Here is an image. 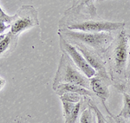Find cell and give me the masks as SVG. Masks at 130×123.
<instances>
[{
  "label": "cell",
  "instance_id": "obj_21",
  "mask_svg": "<svg viewBox=\"0 0 130 123\" xmlns=\"http://www.w3.org/2000/svg\"><path fill=\"white\" fill-rule=\"evenodd\" d=\"M113 117L115 118V121L117 123H127L125 119H123L122 117H121V116H119V115H114V114H113Z\"/></svg>",
  "mask_w": 130,
  "mask_h": 123
},
{
  "label": "cell",
  "instance_id": "obj_14",
  "mask_svg": "<svg viewBox=\"0 0 130 123\" xmlns=\"http://www.w3.org/2000/svg\"><path fill=\"white\" fill-rule=\"evenodd\" d=\"M60 100H65V101H70V102H74V103H78L80 101H83V96L76 93H73V92H67L64 93L63 95H60Z\"/></svg>",
  "mask_w": 130,
  "mask_h": 123
},
{
  "label": "cell",
  "instance_id": "obj_16",
  "mask_svg": "<svg viewBox=\"0 0 130 123\" xmlns=\"http://www.w3.org/2000/svg\"><path fill=\"white\" fill-rule=\"evenodd\" d=\"M82 105H83V101L78 103H76V105H75L72 114H70V116L69 117V119H67V120H65L64 123H76L77 119H78L79 115H80V114H81Z\"/></svg>",
  "mask_w": 130,
  "mask_h": 123
},
{
  "label": "cell",
  "instance_id": "obj_1",
  "mask_svg": "<svg viewBox=\"0 0 130 123\" xmlns=\"http://www.w3.org/2000/svg\"><path fill=\"white\" fill-rule=\"evenodd\" d=\"M58 34L70 43H80L99 51L107 50L114 42V37L110 32L91 33L61 28Z\"/></svg>",
  "mask_w": 130,
  "mask_h": 123
},
{
  "label": "cell",
  "instance_id": "obj_23",
  "mask_svg": "<svg viewBox=\"0 0 130 123\" xmlns=\"http://www.w3.org/2000/svg\"><path fill=\"white\" fill-rule=\"evenodd\" d=\"M127 37H128V43H129V47H130V36L127 35Z\"/></svg>",
  "mask_w": 130,
  "mask_h": 123
},
{
  "label": "cell",
  "instance_id": "obj_10",
  "mask_svg": "<svg viewBox=\"0 0 130 123\" xmlns=\"http://www.w3.org/2000/svg\"><path fill=\"white\" fill-rule=\"evenodd\" d=\"M18 36H15L10 31L0 35V57H5L15 49L18 44Z\"/></svg>",
  "mask_w": 130,
  "mask_h": 123
},
{
  "label": "cell",
  "instance_id": "obj_15",
  "mask_svg": "<svg viewBox=\"0 0 130 123\" xmlns=\"http://www.w3.org/2000/svg\"><path fill=\"white\" fill-rule=\"evenodd\" d=\"M62 103V108H63V116H64V120H66L67 119H69V117L70 116V114H72L73 110L76 105V103L74 102H70V101H65V100H61Z\"/></svg>",
  "mask_w": 130,
  "mask_h": 123
},
{
  "label": "cell",
  "instance_id": "obj_3",
  "mask_svg": "<svg viewBox=\"0 0 130 123\" xmlns=\"http://www.w3.org/2000/svg\"><path fill=\"white\" fill-rule=\"evenodd\" d=\"M62 83H75L90 89V81L78 69L70 57L62 52L53 82V89Z\"/></svg>",
  "mask_w": 130,
  "mask_h": 123
},
{
  "label": "cell",
  "instance_id": "obj_5",
  "mask_svg": "<svg viewBox=\"0 0 130 123\" xmlns=\"http://www.w3.org/2000/svg\"><path fill=\"white\" fill-rule=\"evenodd\" d=\"M124 26L125 23L123 22H111V21L106 20H85L66 24L65 28L71 30L99 33L122 30Z\"/></svg>",
  "mask_w": 130,
  "mask_h": 123
},
{
  "label": "cell",
  "instance_id": "obj_8",
  "mask_svg": "<svg viewBox=\"0 0 130 123\" xmlns=\"http://www.w3.org/2000/svg\"><path fill=\"white\" fill-rule=\"evenodd\" d=\"M90 81V90L93 92L102 101V103H106L107 100L109 96V89L108 84L103 78L99 76H95L89 79Z\"/></svg>",
  "mask_w": 130,
  "mask_h": 123
},
{
  "label": "cell",
  "instance_id": "obj_7",
  "mask_svg": "<svg viewBox=\"0 0 130 123\" xmlns=\"http://www.w3.org/2000/svg\"><path fill=\"white\" fill-rule=\"evenodd\" d=\"M71 44L76 47V49L83 54V56L87 60L89 65L95 70L96 73H98V76L103 78L104 80H109V76H108V73H107L102 59L96 54V52L94 51L91 48L86 46L83 43H74Z\"/></svg>",
  "mask_w": 130,
  "mask_h": 123
},
{
  "label": "cell",
  "instance_id": "obj_11",
  "mask_svg": "<svg viewBox=\"0 0 130 123\" xmlns=\"http://www.w3.org/2000/svg\"><path fill=\"white\" fill-rule=\"evenodd\" d=\"M95 0H73L72 8L70 10H80L82 8H85L89 11V15L94 16L96 14V9L94 6Z\"/></svg>",
  "mask_w": 130,
  "mask_h": 123
},
{
  "label": "cell",
  "instance_id": "obj_19",
  "mask_svg": "<svg viewBox=\"0 0 130 123\" xmlns=\"http://www.w3.org/2000/svg\"><path fill=\"white\" fill-rule=\"evenodd\" d=\"M102 104H103L104 108H105V110L107 111V114H108L105 116V120H106L107 123H117L116 121H115V118L113 117V114L111 113L109 110H108V107H107L106 103H102Z\"/></svg>",
  "mask_w": 130,
  "mask_h": 123
},
{
  "label": "cell",
  "instance_id": "obj_20",
  "mask_svg": "<svg viewBox=\"0 0 130 123\" xmlns=\"http://www.w3.org/2000/svg\"><path fill=\"white\" fill-rule=\"evenodd\" d=\"M10 28V24L4 22V21L0 20V35L4 34L8 29Z\"/></svg>",
  "mask_w": 130,
  "mask_h": 123
},
{
  "label": "cell",
  "instance_id": "obj_6",
  "mask_svg": "<svg viewBox=\"0 0 130 123\" xmlns=\"http://www.w3.org/2000/svg\"><path fill=\"white\" fill-rule=\"evenodd\" d=\"M60 48L62 50V52H65L70 57V59L75 63V65L78 68V69L85 76H87L88 78L90 79L95 76V70L89 65V62H87V60L83 56V54L76 49V47L74 46L73 44H71L70 43H69L68 41H66L61 37Z\"/></svg>",
  "mask_w": 130,
  "mask_h": 123
},
{
  "label": "cell",
  "instance_id": "obj_2",
  "mask_svg": "<svg viewBox=\"0 0 130 123\" xmlns=\"http://www.w3.org/2000/svg\"><path fill=\"white\" fill-rule=\"evenodd\" d=\"M113 49L109 56L110 70L112 77L119 82H124L127 76L130 53L128 37L125 32H121L112 43Z\"/></svg>",
  "mask_w": 130,
  "mask_h": 123
},
{
  "label": "cell",
  "instance_id": "obj_4",
  "mask_svg": "<svg viewBox=\"0 0 130 123\" xmlns=\"http://www.w3.org/2000/svg\"><path fill=\"white\" fill-rule=\"evenodd\" d=\"M38 25V13L36 8L33 5H22L13 15L10 31L19 37L23 32Z\"/></svg>",
  "mask_w": 130,
  "mask_h": 123
},
{
  "label": "cell",
  "instance_id": "obj_12",
  "mask_svg": "<svg viewBox=\"0 0 130 123\" xmlns=\"http://www.w3.org/2000/svg\"><path fill=\"white\" fill-rule=\"evenodd\" d=\"M80 123H96L95 114L93 108L89 105L82 112L80 116Z\"/></svg>",
  "mask_w": 130,
  "mask_h": 123
},
{
  "label": "cell",
  "instance_id": "obj_22",
  "mask_svg": "<svg viewBox=\"0 0 130 123\" xmlns=\"http://www.w3.org/2000/svg\"><path fill=\"white\" fill-rule=\"evenodd\" d=\"M5 84H6V81H5V79H4L3 77L0 76V91H1L2 89H4V87H5Z\"/></svg>",
  "mask_w": 130,
  "mask_h": 123
},
{
  "label": "cell",
  "instance_id": "obj_9",
  "mask_svg": "<svg viewBox=\"0 0 130 123\" xmlns=\"http://www.w3.org/2000/svg\"><path fill=\"white\" fill-rule=\"evenodd\" d=\"M53 89L56 95H58L59 96L67 92L76 93L82 96H93L94 95L93 92L90 89H86L81 85L75 84V83H62V84L57 85Z\"/></svg>",
  "mask_w": 130,
  "mask_h": 123
},
{
  "label": "cell",
  "instance_id": "obj_13",
  "mask_svg": "<svg viewBox=\"0 0 130 123\" xmlns=\"http://www.w3.org/2000/svg\"><path fill=\"white\" fill-rule=\"evenodd\" d=\"M118 115L125 120H130V95L125 92L123 93V107Z\"/></svg>",
  "mask_w": 130,
  "mask_h": 123
},
{
  "label": "cell",
  "instance_id": "obj_24",
  "mask_svg": "<svg viewBox=\"0 0 130 123\" xmlns=\"http://www.w3.org/2000/svg\"><path fill=\"white\" fill-rule=\"evenodd\" d=\"M103 1H105V0H98V2H103Z\"/></svg>",
  "mask_w": 130,
  "mask_h": 123
},
{
  "label": "cell",
  "instance_id": "obj_18",
  "mask_svg": "<svg viewBox=\"0 0 130 123\" xmlns=\"http://www.w3.org/2000/svg\"><path fill=\"white\" fill-rule=\"evenodd\" d=\"M12 17H13V16L7 15V14L2 10V8L0 7V20H2V21H4V22L10 24V23H11V21H12Z\"/></svg>",
  "mask_w": 130,
  "mask_h": 123
},
{
  "label": "cell",
  "instance_id": "obj_17",
  "mask_svg": "<svg viewBox=\"0 0 130 123\" xmlns=\"http://www.w3.org/2000/svg\"><path fill=\"white\" fill-rule=\"evenodd\" d=\"M89 106L93 108L94 112L95 114V117H96V123H107L105 120V116L102 114V113L101 112V110L98 108L97 106L95 104H94L92 101H90Z\"/></svg>",
  "mask_w": 130,
  "mask_h": 123
}]
</instances>
